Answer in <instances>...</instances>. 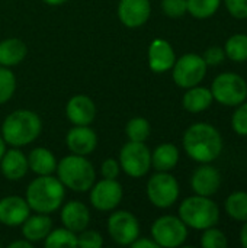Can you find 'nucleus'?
Returning a JSON list of instances; mask_svg holds the SVG:
<instances>
[{"label":"nucleus","mask_w":247,"mask_h":248,"mask_svg":"<svg viewBox=\"0 0 247 248\" xmlns=\"http://www.w3.org/2000/svg\"><path fill=\"white\" fill-rule=\"evenodd\" d=\"M32 244H33V243H31V241H28L26 238H23V240L10 243V244H9V248H32Z\"/></svg>","instance_id":"nucleus-40"},{"label":"nucleus","mask_w":247,"mask_h":248,"mask_svg":"<svg viewBox=\"0 0 247 248\" xmlns=\"http://www.w3.org/2000/svg\"><path fill=\"white\" fill-rule=\"evenodd\" d=\"M151 237L159 247H179L188 237V228L181 218L165 215L154 221L151 227Z\"/></svg>","instance_id":"nucleus-9"},{"label":"nucleus","mask_w":247,"mask_h":248,"mask_svg":"<svg viewBox=\"0 0 247 248\" xmlns=\"http://www.w3.org/2000/svg\"><path fill=\"white\" fill-rule=\"evenodd\" d=\"M221 185V176L220 171L213 167L208 166V163H205L204 166L198 167L191 179V186L194 189V192L199 196H213L217 193V190L220 189Z\"/></svg>","instance_id":"nucleus-17"},{"label":"nucleus","mask_w":247,"mask_h":248,"mask_svg":"<svg viewBox=\"0 0 247 248\" xmlns=\"http://www.w3.org/2000/svg\"><path fill=\"white\" fill-rule=\"evenodd\" d=\"M4 151H6V142H4V140L1 138V135H0V160H1V157H3V154H4Z\"/></svg>","instance_id":"nucleus-43"},{"label":"nucleus","mask_w":247,"mask_h":248,"mask_svg":"<svg viewBox=\"0 0 247 248\" xmlns=\"http://www.w3.org/2000/svg\"><path fill=\"white\" fill-rule=\"evenodd\" d=\"M28 54V48L23 41L17 38H7L0 42V65L15 67L20 64Z\"/></svg>","instance_id":"nucleus-23"},{"label":"nucleus","mask_w":247,"mask_h":248,"mask_svg":"<svg viewBox=\"0 0 247 248\" xmlns=\"http://www.w3.org/2000/svg\"><path fill=\"white\" fill-rule=\"evenodd\" d=\"M119 171H121V166H119V161H116L115 158H106L100 166V173L103 179L115 180L118 179Z\"/></svg>","instance_id":"nucleus-36"},{"label":"nucleus","mask_w":247,"mask_h":248,"mask_svg":"<svg viewBox=\"0 0 247 248\" xmlns=\"http://www.w3.org/2000/svg\"><path fill=\"white\" fill-rule=\"evenodd\" d=\"M207 64L204 58L198 54H185L173 64V80L182 89H189L198 86L205 74Z\"/></svg>","instance_id":"nucleus-10"},{"label":"nucleus","mask_w":247,"mask_h":248,"mask_svg":"<svg viewBox=\"0 0 247 248\" xmlns=\"http://www.w3.org/2000/svg\"><path fill=\"white\" fill-rule=\"evenodd\" d=\"M45 4H49V6H61V4H64L67 0H42Z\"/></svg>","instance_id":"nucleus-42"},{"label":"nucleus","mask_w":247,"mask_h":248,"mask_svg":"<svg viewBox=\"0 0 247 248\" xmlns=\"http://www.w3.org/2000/svg\"><path fill=\"white\" fill-rule=\"evenodd\" d=\"M66 196V187L58 177L38 176L26 189V202L31 211L36 214H52L63 205Z\"/></svg>","instance_id":"nucleus-3"},{"label":"nucleus","mask_w":247,"mask_h":248,"mask_svg":"<svg viewBox=\"0 0 247 248\" xmlns=\"http://www.w3.org/2000/svg\"><path fill=\"white\" fill-rule=\"evenodd\" d=\"M150 131H151V126L148 121L141 116L130 119L125 126V134L128 140L135 141V142H144L150 137Z\"/></svg>","instance_id":"nucleus-29"},{"label":"nucleus","mask_w":247,"mask_h":248,"mask_svg":"<svg viewBox=\"0 0 247 248\" xmlns=\"http://www.w3.org/2000/svg\"><path fill=\"white\" fill-rule=\"evenodd\" d=\"M66 144L71 154L89 155L98 147V135L89 125H74L67 132Z\"/></svg>","instance_id":"nucleus-14"},{"label":"nucleus","mask_w":247,"mask_h":248,"mask_svg":"<svg viewBox=\"0 0 247 248\" xmlns=\"http://www.w3.org/2000/svg\"><path fill=\"white\" fill-rule=\"evenodd\" d=\"M240 241H242V246L247 248V221L246 224L243 225L242 231H240Z\"/></svg>","instance_id":"nucleus-41"},{"label":"nucleus","mask_w":247,"mask_h":248,"mask_svg":"<svg viewBox=\"0 0 247 248\" xmlns=\"http://www.w3.org/2000/svg\"><path fill=\"white\" fill-rule=\"evenodd\" d=\"M66 115L73 125H90L96 118L95 102L86 94H76L67 102Z\"/></svg>","instance_id":"nucleus-16"},{"label":"nucleus","mask_w":247,"mask_h":248,"mask_svg":"<svg viewBox=\"0 0 247 248\" xmlns=\"http://www.w3.org/2000/svg\"><path fill=\"white\" fill-rule=\"evenodd\" d=\"M179 217L186 227L194 230H207L217 225L220 219V211L214 201L208 196H191L186 198L179 206Z\"/></svg>","instance_id":"nucleus-5"},{"label":"nucleus","mask_w":247,"mask_h":248,"mask_svg":"<svg viewBox=\"0 0 247 248\" xmlns=\"http://www.w3.org/2000/svg\"><path fill=\"white\" fill-rule=\"evenodd\" d=\"M108 232L119 246H131L140 237L138 219L128 211H116L108 219Z\"/></svg>","instance_id":"nucleus-11"},{"label":"nucleus","mask_w":247,"mask_h":248,"mask_svg":"<svg viewBox=\"0 0 247 248\" xmlns=\"http://www.w3.org/2000/svg\"><path fill=\"white\" fill-rule=\"evenodd\" d=\"M213 97L226 106H239L247 97V83L236 73H223L211 86Z\"/></svg>","instance_id":"nucleus-6"},{"label":"nucleus","mask_w":247,"mask_h":248,"mask_svg":"<svg viewBox=\"0 0 247 248\" xmlns=\"http://www.w3.org/2000/svg\"><path fill=\"white\" fill-rule=\"evenodd\" d=\"M162 10L172 19L182 17L188 12V3L186 0H162Z\"/></svg>","instance_id":"nucleus-33"},{"label":"nucleus","mask_w":247,"mask_h":248,"mask_svg":"<svg viewBox=\"0 0 247 248\" xmlns=\"http://www.w3.org/2000/svg\"><path fill=\"white\" fill-rule=\"evenodd\" d=\"M0 169L3 176L7 180L16 182L26 176L29 166H28V157L16 147H13L9 151H4L1 160H0Z\"/></svg>","instance_id":"nucleus-20"},{"label":"nucleus","mask_w":247,"mask_h":248,"mask_svg":"<svg viewBox=\"0 0 247 248\" xmlns=\"http://www.w3.org/2000/svg\"><path fill=\"white\" fill-rule=\"evenodd\" d=\"M179 161V150L176 145L166 142L160 144L151 154V166L157 171H170Z\"/></svg>","instance_id":"nucleus-25"},{"label":"nucleus","mask_w":247,"mask_h":248,"mask_svg":"<svg viewBox=\"0 0 247 248\" xmlns=\"http://www.w3.org/2000/svg\"><path fill=\"white\" fill-rule=\"evenodd\" d=\"M31 215L26 199L20 196H6L0 199V224L6 227H19Z\"/></svg>","instance_id":"nucleus-15"},{"label":"nucleus","mask_w":247,"mask_h":248,"mask_svg":"<svg viewBox=\"0 0 247 248\" xmlns=\"http://www.w3.org/2000/svg\"><path fill=\"white\" fill-rule=\"evenodd\" d=\"M55 171L64 187H68L77 193L90 190L96 182L95 167L84 155L71 154L61 158L60 163H57Z\"/></svg>","instance_id":"nucleus-4"},{"label":"nucleus","mask_w":247,"mask_h":248,"mask_svg":"<svg viewBox=\"0 0 247 248\" xmlns=\"http://www.w3.org/2000/svg\"><path fill=\"white\" fill-rule=\"evenodd\" d=\"M16 90V77L9 67L0 65V105L9 102Z\"/></svg>","instance_id":"nucleus-31"},{"label":"nucleus","mask_w":247,"mask_h":248,"mask_svg":"<svg viewBox=\"0 0 247 248\" xmlns=\"http://www.w3.org/2000/svg\"><path fill=\"white\" fill-rule=\"evenodd\" d=\"M151 13L150 0H119L118 17L127 28L135 29L143 26Z\"/></svg>","instance_id":"nucleus-13"},{"label":"nucleus","mask_w":247,"mask_h":248,"mask_svg":"<svg viewBox=\"0 0 247 248\" xmlns=\"http://www.w3.org/2000/svg\"><path fill=\"white\" fill-rule=\"evenodd\" d=\"M224 52L234 62L247 61V35H243V33L233 35L226 42Z\"/></svg>","instance_id":"nucleus-28"},{"label":"nucleus","mask_w":247,"mask_h":248,"mask_svg":"<svg viewBox=\"0 0 247 248\" xmlns=\"http://www.w3.org/2000/svg\"><path fill=\"white\" fill-rule=\"evenodd\" d=\"M132 248H159L157 243L153 240V238H137L132 244H131Z\"/></svg>","instance_id":"nucleus-39"},{"label":"nucleus","mask_w":247,"mask_h":248,"mask_svg":"<svg viewBox=\"0 0 247 248\" xmlns=\"http://www.w3.org/2000/svg\"><path fill=\"white\" fill-rule=\"evenodd\" d=\"M221 0H186L188 12L197 19H207L214 16Z\"/></svg>","instance_id":"nucleus-30"},{"label":"nucleus","mask_w":247,"mask_h":248,"mask_svg":"<svg viewBox=\"0 0 247 248\" xmlns=\"http://www.w3.org/2000/svg\"><path fill=\"white\" fill-rule=\"evenodd\" d=\"M183 148L186 154L198 163H211L223 151V138L210 124H194L183 135Z\"/></svg>","instance_id":"nucleus-1"},{"label":"nucleus","mask_w":247,"mask_h":248,"mask_svg":"<svg viewBox=\"0 0 247 248\" xmlns=\"http://www.w3.org/2000/svg\"><path fill=\"white\" fill-rule=\"evenodd\" d=\"M61 222L67 230L76 234L82 232L90 222V212L83 202L70 201L61 209Z\"/></svg>","instance_id":"nucleus-19"},{"label":"nucleus","mask_w":247,"mask_h":248,"mask_svg":"<svg viewBox=\"0 0 247 248\" xmlns=\"http://www.w3.org/2000/svg\"><path fill=\"white\" fill-rule=\"evenodd\" d=\"M213 100H214V97H213L211 90H208L205 87L194 86V87L188 89V92L183 96L182 103L188 112L199 113V112H204L205 109H208L211 106Z\"/></svg>","instance_id":"nucleus-24"},{"label":"nucleus","mask_w":247,"mask_h":248,"mask_svg":"<svg viewBox=\"0 0 247 248\" xmlns=\"http://www.w3.org/2000/svg\"><path fill=\"white\" fill-rule=\"evenodd\" d=\"M227 244L229 243L223 231L214 227L204 230V234L201 237V246L204 248H226Z\"/></svg>","instance_id":"nucleus-32"},{"label":"nucleus","mask_w":247,"mask_h":248,"mask_svg":"<svg viewBox=\"0 0 247 248\" xmlns=\"http://www.w3.org/2000/svg\"><path fill=\"white\" fill-rule=\"evenodd\" d=\"M119 166L130 177L138 179L151 167V153L144 142L128 141L119 153Z\"/></svg>","instance_id":"nucleus-7"},{"label":"nucleus","mask_w":247,"mask_h":248,"mask_svg":"<svg viewBox=\"0 0 247 248\" xmlns=\"http://www.w3.org/2000/svg\"><path fill=\"white\" fill-rule=\"evenodd\" d=\"M226 212L236 221H247V193L234 192L226 199Z\"/></svg>","instance_id":"nucleus-27"},{"label":"nucleus","mask_w":247,"mask_h":248,"mask_svg":"<svg viewBox=\"0 0 247 248\" xmlns=\"http://www.w3.org/2000/svg\"><path fill=\"white\" fill-rule=\"evenodd\" d=\"M207 65H218L224 61L226 52L220 46H211L205 51V55L202 57Z\"/></svg>","instance_id":"nucleus-38"},{"label":"nucleus","mask_w":247,"mask_h":248,"mask_svg":"<svg viewBox=\"0 0 247 248\" xmlns=\"http://www.w3.org/2000/svg\"><path fill=\"white\" fill-rule=\"evenodd\" d=\"M231 125L236 134L247 137V103L239 105L231 118Z\"/></svg>","instance_id":"nucleus-35"},{"label":"nucleus","mask_w":247,"mask_h":248,"mask_svg":"<svg viewBox=\"0 0 247 248\" xmlns=\"http://www.w3.org/2000/svg\"><path fill=\"white\" fill-rule=\"evenodd\" d=\"M122 186L115 179H102L99 182H95V185L90 187V203L95 209L108 212L114 211L122 201Z\"/></svg>","instance_id":"nucleus-12"},{"label":"nucleus","mask_w":247,"mask_h":248,"mask_svg":"<svg viewBox=\"0 0 247 248\" xmlns=\"http://www.w3.org/2000/svg\"><path fill=\"white\" fill-rule=\"evenodd\" d=\"M22 227V235L31 243H38L45 240V237L52 230V221L47 214H38V215H29Z\"/></svg>","instance_id":"nucleus-21"},{"label":"nucleus","mask_w":247,"mask_h":248,"mask_svg":"<svg viewBox=\"0 0 247 248\" xmlns=\"http://www.w3.org/2000/svg\"><path fill=\"white\" fill-rule=\"evenodd\" d=\"M176 61L172 45L162 38L154 39L148 46V67L154 73H165L173 67Z\"/></svg>","instance_id":"nucleus-18"},{"label":"nucleus","mask_w":247,"mask_h":248,"mask_svg":"<svg viewBox=\"0 0 247 248\" xmlns=\"http://www.w3.org/2000/svg\"><path fill=\"white\" fill-rule=\"evenodd\" d=\"M28 166L29 170L38 176H48L52 174L57 169L55 155L44 147L33 148L28 155Z\"/></svg>","instance_id":"nucleus-22"},{"label":"nucleus","mask_w":247,"mask_h":248,"mask_svg":"<svg viewBox=\"0 0 247 248\" xmlns=\"http://www.w3.org/2000/svg\"><path fill=\"white\" fill-rule=\"evenodd\" d=\"M44 244L47 248H76L77 247V235L76 232L64 228L51 230L45 237Z\"/></svg>","instance_id":"nucleus-26"},{"label":"nucleus","mask_w":247,"mask_h":248,"mask_svg":"<svg viewBox=\"0 0 247 248\" xmlns=\"http://www.w3.org/2000/svg\"><path fill=\"white\" fill-rule=\"evenodd\" d=\"M103 246V237L98 231L83 230L77 235V247L80 248H100Z\"/></svg>","instance_id":"nucleus-34"},{"label":"nucleus","mask_w":247,"mask_h":248,"mask_svg":"<svg viewBox=\"0 0 247 248\" xmlns=\"http://www.w3.org/2000/svg\"><path fill=\"white\" fill-rule=\"evenodd\" d=\"M42 131L41 118L28 109H19L6 116L1 124V138L6 144L20 148L33 142Z\"/></svg>","instance_id":"nucleus-2"},{"label":"nucleus","mask_w":247,"mask_h":248,"mask_svg":"<svg viewBox=\"0 0 247 248\" xmlns=\"http://www.w3.org/2000/svg\"><path fill=\"white\" fill-rule=\"evenodd\" d=\"M147 198L160 209L170 208L179 198L178 180L167 171H157L147 183Z\"/></svg>","instance_id":"nucleus-8"},{"label":"nucleus","mask_w":247,"mask_h":248,"mask_svg":"<svg viewBox=\"0 0 247 248\" xmlns=\"http://www.w3.org/2000/svg\"><path fill=\"white\" fill-rule=\"evenodd\" d=\"M226 7L231 16L236 19H246L247 17V0H224Z\"/></svg>","instance_id":"nucleus-37"}]
</instances>
